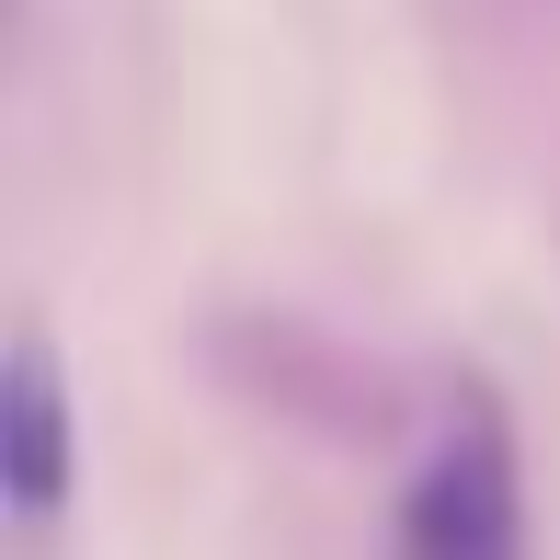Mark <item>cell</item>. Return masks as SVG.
Listing matches in <instances>:
<instances>
[{"instance_id": "obj_1", "label": "cell", "mask_w": 560, "mask_h": 560, "mask_svg": "<svg viewBox=\"0 0 560 560\" xmlns=\"http://www.w3.org/2000/svg\"><path fill=\"white\" fill-rule=\"evenodd\" d=\"M400 560H526V469L492 389H457L446 435L400 492Z\"/></svg>"}, {"instance_id": "obj_2", "label": "cell", "mask_w": 560, "mask_h": 560, "mask_svg": "<svg viewBox=\"0 0 560 560\" xmlns=\"http://www.w3.org/2000/svg\"><path fill=\"white\" fill-rule=\"evenodd\" d=\"M69 480H81V423H69V377L46 332H12V377H0V503H12L23 549L58 538Z\"/></svg>"}]
</instances>
